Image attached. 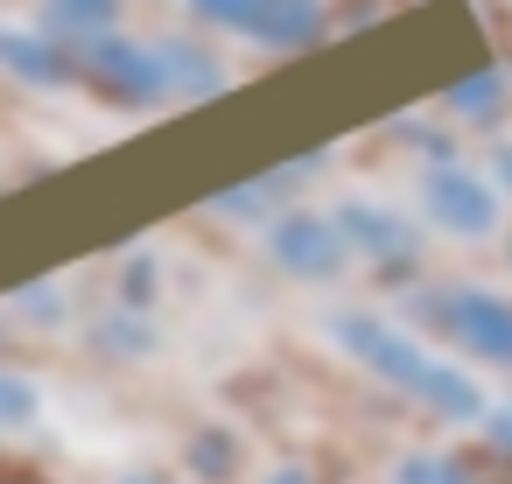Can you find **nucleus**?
<instances>
[{
    "instance_id": "f257e3e1",
    "label": "nucleus",
    "mask_w": 512,
    "mask_h": 484,
    "mask_svg": "<svg viewBox=\"0 0 512 484\" xmlns=\"http://www.w3.org/2000/svg\"><path fill=\"white\" fill-rule=\"evenodd\" d=\"M204 8H225L232 22L274 29V36H302V29H309V8H302V0H204Z\"/></svg>"
},
{
    "instance_id": "f03ea898",
    "label": "nucleus",
    "mask_w": 512,
    "mask_h": 484,
    "mask_svg": "<svg viewBox=\"0 0 512 484\" xmlns=\"http://www.w3.org/2000/svg\"><path fill=\"white\" fill-rule=\"evenodd\" d=\"M463 323L477 330V344H491V351L512 358V316H505V309H491V302H463Z\"/></svg>"
}]
</instances>
